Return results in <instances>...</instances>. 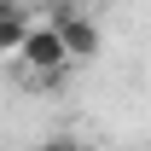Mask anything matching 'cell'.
Wrapping results in <instances>:
<instances>
[{
  "label": "cell",
  "instance_id": "3",
  "mask_svg": "<svg viewBox=\"0 0 151 151\" xmlns=\"http://www.w3.org/2000/svg\"><path fill=\"white\" fill-rule=\"evenodd\" d=\"M29 12H18L12 0H0V64L6 58H18V47H23V35H29Z\"/></svg>",
  "mask_w": 151,
  "mask_h": 151
},
{
  "label": "cell",
  "instance_id": "4",
  "mask_svg": "<svg viewBox=\"0 0 151 151\" xmlns=\"http://www.w3.org/2000/svg\"><path fill=\"white\" fill-rule=\"evenodd\" d=\"M41 151H81V145H70V139H52V145H41Z\"/></svg>",
  "mask_w": 151,
  "mask_h": 151
},
{
  "label": "cell",
  "instance_id": "1",
  "mask_svg": "<svg viewBox=\"0 0 151 151\" xmlns=\"http://www.w3.org/2000/svg\"><path fill=\"white\" fill-rule=\"evenodd\" d=\"M18 70L29 76L35 87H52V81H64V76L76 70L52 18H35V23H29V35H23V47H18Z\"/></svg>",
  "mask_w": 151,
  "mask_h": 151
},
{
  "label": "cell",
  "instance_id": "2",
  "mask_svg": "<svg viewBox=\"0 0 151 151\" xmlns=\"http://www.w3.org/2000/svg\"><path fill=\"white\" fill-rule=\"evenodd\" d=\"M58 35H64V52H70V64H87V58H99V23L87 18V12H52Z\"/></svg>",
  "mask_w": 151,
  "mask_h": 151
}]
</instances>
